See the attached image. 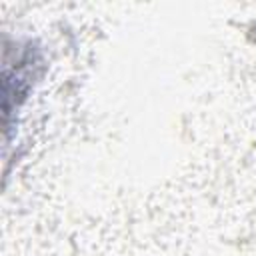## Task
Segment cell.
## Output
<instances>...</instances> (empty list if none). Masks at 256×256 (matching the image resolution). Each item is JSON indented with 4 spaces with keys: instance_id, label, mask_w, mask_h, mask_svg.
Listing matches in <instances>:
<instances>
[{
    "instance_id": "6da1fadb",
    "label": "cell",
    "mask_w": 256,
    "mask_h": 256,
    "mask_svg": "<svg viewBox=\"0 0 256 256\" xmlns=\"http://www.w3.org/2000/svg\"><path fill=\"white\" fill-rule=\"evenodd\" d=\"M4 70H2V112H4V134L10 140L14 116L26 102L34 82L42 72V54L32 40H6Z\"/></svg>"
}]
</instances>
